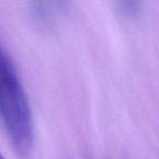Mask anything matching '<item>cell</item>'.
<instances>
[{
  "label": "cell",
  "mask_w": 159,
  "mask_h": 159,
  "mask_svg": "<svg viewBox=\"0 0 159 159\" xmlns=\"http://www.w3.org/2000/svg\"><path fill=\"white\" fill-rule=\"evenodd\" d=\"M0 113L13 150L21 157L29 156L34 141L31 107L16 66L5 50L0 60Z\"/></svg>",
  "instance_id": "6da1fadb"
},
{
  "label": "cell",
  "mask_w": 159,
  "mask_h": 159,
  "mask_svg": "<svg viewBox=\"0 0 159 159\" xmlns=\"http://www.w3.org/2000/svg\"><path fill=\"white\" fill-rule=\"evenodd\" d=\"M66 0H31L35 16L43 23H51L64 8Z\"/></svg>",
  "instance_id": "7a4b0ae2"
},
{
  "label": "cell",
  "mask_w": 159,
  "mask_h": 159,
  "mask_svg": "<svg viewBox=\"0 0 159 159\" xmlns=\"http://www.w3.org/2000/svg\"><path fill=\"white\" fill-rule=\"evenodd\" d=\"M143 0H115L117 11L125 19H134L142 9Z\"/></svg>",
  "instance_id": "3957f363"
},
{
  "label": "cell",
  "mask_w": 159,
  "mask_h": 159,
  "mask_svg": "<svg viewBox=\"0 0 159 159\" xmlns=\"http://www.w3.org/2000/svg\"><path fill=\"white\" fill-rule=\"evenodd\" d=\"M1 159H5V158H3V157H2V158H1Z\"/></svg>",
  "instance_id": "277c9868"
}]
</instances>
